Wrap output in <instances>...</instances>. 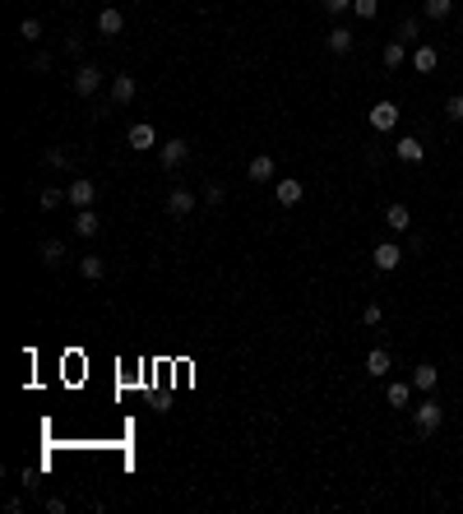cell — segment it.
Returning <instances> with one entry per match:
<instances>
[{
	"instance_id": "obj_19",
	"label": "cell",
	"mask_w": 463,
	"mask_h": 514,
	"mask_svg": "<svg viewBox=\"0 0 463 514\" xmlns=\"http://www.w3.org/2000/svg\"><path fill=\"white\" fill-rule=\"evenodd\" d=\"M366 376H375V380H380V376H389V352H385V347L366 352Z\"/></svg>"
},
{
	"instance_id": "obj_33",
	"label": "cell",
	"mask_w": 463,
	"mask_h": 514,
	"mask_svg": "<svg viewBox=\"0 0 463 514\" xmlns=\"http://www.w3.org/2000/svg\"><path fill=\"white\" fill-rule=\"evenodd\" d=\"M325 5V14H343V10H352V0H320Z\"/></svg>"
},
{
	"instance_id": "obj_2",
	"label": "cell",
	"mask_w": 463,
	"mask_h": 514,
	"mask_svg": "<svg viewBox=\"0 0 463 514\" xmlns=\"http://www.w3.org/2000/svg\"><path fill=\"white\" fill-rule=\"evenodd\" d=\"M97 88H102V70H97V65H79V70H75V93L79 97H93Z\"/></svg>"
},
{
	"instance_id": "obj_8",
	"label": "cell",
	"mask_w": 463,
	"mask_h": 514,
	"mask_svg": "<svg viewBox=\"0 0 463 514\" xmlns=\"http://www.w3.org/2000/svg\"><path fill=\"white\" fill-rule=\"evenodd\" d=\"M93 199H97V186H93V181H84V176H79V181H70V204H75V209H93Z\"/></svg>"
},
{
	"instance_id": "obj_11",
	"label": "cell",
	"mask_w": 463,
	"mask_h": 514,
	"mask_svg": "<svg viewBox=\"0 0 463 514\" xmlns=\"http://www.w3.org/2000/svg\"><path fill=\"white\" fill-rule=\"evenodd\" d=\"M125 144H130V149H153L158 144V134H153V125H144V121H139V125H130V134H125Z\"/></svg>"
},
{
	"instance_id": "obj_15",
	"label": "cell",
	"mask_w": 463,
	"mask_h": 514,
	"mask_svg": "<svg viewBox=\"0 0 463 514\" xmlns=\"http://www.w3.org/2000/svg\"><path fill=\"white\" fill-rule=\"evenodd\" d=\"M385 228H394V232H408V228H412V213H408V204H389V209H385Z\"/></svg>"
},
{
	"instance_id": "obj_7",
	"label": "cell",
	"mask_w": 463,
	"mask_h": 514,
	"mask_svg": "<svg viewBox=\"0 0 463 514\" xmlns=\"http://www.w3.org/2000/svg\"><path fill=\"white\" fill-rule=\"evenodd\" d=\"M121 28H125V14H121V10H112V5L97 10V33H102V38H121Z\"/></svg>"
},
{
	"instance_id": "obj_9",
	"label": "cell",
	"mask_w": 463,
	"mask_h": 514,
	"mask_svg": "<svg viewBox=\"0 0 463 514\" xmlns=\"http://www.w3.org/2000/svg\"><path fill=\"white\" fill-rule=\"evenodd\" d=\"M246 176H251L255 186H269V181H273V158H269V153H255L251 167H246Z\"/></svg>"
},
{
	"instance_id": "obj_34",
	"label": "cell",
	"mask_w": 463,
	"mask_h": 514,
	"mask_svg": "<svg viewBox=\"0 0 463 514\" xmlns=\"http://www.w3.org/2000/svg\"><path fill=\"white\" fill-rule=\"evenodd\" d=\"M47 70H51V56H47V51H42V56H33V75H47Z\"/></svg>"
},
{
	"instance_id": "obj_6",
	"label": "cell",
	"mask_w": 463,
	"mask_h": 514,
	"mask_svg": "<svg viewBox=\"0 0 463 514\" xmlns=\"http://www.w3.org/2000/svg\"><path fill=\"white\" fill-rule=\"evenodd\" d=\"M371 260H375V269H380V273H394V269L403 265V250L394 246V241H385V246H375V255H371Z\"/></svg>"
},
{
	"instance_id": "obj_10",
	"label": "cell",
	"mask_w": 463,
	"mask_h": 514,
	"mask_svg": "<svg viewBox=\"0 0 463 514\" xmlns=\"http://www.w3.org/2000/svg\"><path fill=\"white\" fill-rule=\"evenodd\" d=\"M186 153H190L186 139H167V144L158 149V158H162V167H181V162H186Z\"/></svg>"
},
{
	"instance_id": "obj_21",
	"label": "cell",
	"mask_w": 463,
	"mask_h": 514,
	"mask_svg": "<svg viewBox=\"0 0 463 514\" xmlns=\"http://www.w3.org/2000/svg\"><path fill=\"white\" fill-rule=\"evenodd\" d=\"M60 260H65V241L47 236V241H42V265H60Z\"/></svg>"
},
{
	"instance_id": "obj_17",
	"label": "cell",
	"mask_w": 463,
	"mask_h": 514,
	"mask_svg": "<svg viewBox=\"0 0 463 514\" xmlns=\"http://www.w3.org/2000/svg\"><path fill=\"white\" fill-rule=\"evenodd\" d=\"M79 273H84L88 283H102V273H107V265H102V255H84V260H79Z\"/></svg>"
},
{
	"instance_id": "obj_18",
	"label": "cell",
	"mask_w": 463,
	"mask_h": 514,
	"mask_svg": "<svg viewBox=\"0 0 463 514\" xmlns=\"http://www.w3.org/2000/svg\"><path fill=\"white\" fill-rule=\"evenodd\" d=\"M412 389H422V394L436 389V366H431V362H422L417 371H412Z\"/></svg>"
},
{
	"instance_id": "obj_29",
	"label": "cell",
	"mask_w": 463,
	"mask_h": 514,
	"mask_svg": "<svg viewBox=\"0 0 463 514\" xmlns=\"http://www.w3.org/2000/svg\"><path fill=\"white\" fill-rule=\"evenodd\" d=\"M445 116H449V121H459V125H463V93H454V97H449V102H445Z\"/></svg>"
},
{
	"instance_id": "obj_22",
	"label": "cell",
	"mask_w": 463,
	"mask_h": 514,
	"mask_svg": "<svg viewBox=\"0 0 463 514\" xmlns=\"http://www.w3.org/2000/svg\"><path fill=\"white\" fill-rule=\"evenodd\" d=\"M403 60H408V47H403V42H399V38L385 42V65H389V70H399Z\"/></svg>"
},
{
	"instance_id": "obj_26",
	"label": "cell",
	"mask_w": 463,
	"mask_h": 514,
	"mask_svg": "<svg viewBox=\"0 0 463 514\" xmlns=\"http://www.w3.org/2000/svg\"><path fill=\"white\" fill-rule=\"evenodd\" d=\"M352 14H357V19H375V14H380V0H352Z\"/></svg>"
},
{
	"instance_id": "obj_30",
	"label": "cell",
	"mask_w": 463,
	"mask_h": 514,
	"mask_svg": "<svg viewBox=\"0 0 463 514\" xmlns=\"http://www.w3.org/2000/svg\"><path fill=\"white\" fill-rule=\"evenodd\" d=\"M417 33H422V23H417V19H403V23H399V42H412Z\"/></svg>"
},
{
	"instance_id": "obj_27",
	"label": "cell",
	"mask_w": 463,
	"mask_h": 514,
	"mask_svg": "<svg viewBox=\"0 0 463 514\" xmlns=\"http://www.w3.org/2000/svg\"><path fill=\"white\" fill-rule=\"evenodd\" d=\"M70 162H75V158H70V149H47V167L65 171V167H70Z\"/></svg>"
},
{
	"instance_id": "obj_28",
	"label": "cell",
	"mask_w": 463,
	"mask_h": 514,
	"mask_svg": "<svg viewBox=\"0 0 463 514\" xmlns=\"http://www.w3.org/2000/svg\"><path fill=\"white\" fill-rule=\"evenodd\" d=\"M19 38H28V42H38L42 38V19H33V14H28V19L19 23Z\"/></svg>"
},
{
	"instance_id": "obj_20",
	"label": "cell",
	"mask_w": 463,
	"mask_h": 514,
	"mask_svg": "<svg viewBox=\"0 0 463 514\" xmlns=\"http://www.w3.org/2000/svg\"><path fill=\"white\" fill-rule=\"evenodd\" d=\"M385 399L394 403V408H408V399H412V380H394L385 389Z\"/></svg>"
},
{
	"instance_id": "obj_1",
	"label": "cell",
	"mask_w": 463,
	"mask_h": 514,
	"mask_svg": "<svg viewBox=\"0 0 463 514\" xmlns=\"http://www.w3.org/2000/svg\"><path fill=\"white\" fill-rule=\"evenodd\" d=\"M412 421H417V431H422V436H431V431L445 421V413L436 408V399H426V403H417V408H412Z\"/></svg>"
},
{
	"instance_id": "obj_32",
	"label": "cell",
	"mask_w": 463,
	"mask_h": 514,
	"mask_svg": "<svg viewBox=\"0 0 463 514\" xmlns=\"http://www.w3.org/2000/svg\"><path fill=\"white\" fill-rule=\"evenodd\" d=\"M223 186H218V181H209V186H204V204H223Z\"/></svg>"
},
{
	"instance_id": "obj_5",
	"label": "cell",
	"mask_w": 463,
	"mask_h": 514,
	"mask_svg": "<svg viewBox=\"0 0 463 514\" xmlns=\"http://www.w3.org/2000/svg\"><path fill=\"white\" fill-rule=\"evenodd\" d=\"M135 93H139L135 75H116V79H112V102H116V107H130V102H135Z\"/></svg>"
},
{
	"instance_id": "obj_16",
	"label": "cell",
	"mask_w": 463,
	"mask_h": 514,
	"mask_svg": "<svg viewBox=\"0 0 463 514\" xmlns=\"http://www.w3.org/2000/svg\"><path fill=\"white\" fill-rule=\"evenodd\" d=\"M75 232L79 236H97V232H102V218H97L93 209H79L75 213Z\"/></svg>"
},
{
	"instance_id": "obj_23",
	"label": "cell",
	"mask_w": 463,
	"mask_h": 514,
	"mask_svg": "<svg viewBox=\"0 0 463 514\" xmlns=\"http://www.w3.org/2000/svg\"><path fill=\"white\" fill-rule=\"evenodd\" d=\"M449 10H454V0H422L426 19H449Z\"/></svg>"
},
{
	"instance_id": "obj_25",
	"label": "cell",
	"mask_w": 463,
	"mask_h": 514,
	"mask_svg": "<svg viewBox=\"0 0 463 514\" xmlns=\"http://www.w3.org/2000/svg\"><path fill=\"white\" fill-rule=\"evenodd\" d=\"M60 199H70V191H60V186H47V191H42V209H60Z\"/></svg>"
},
{
	"instance_id": "obj_31",
	"label": "cell",
	"mask_w": 463,
	"mask_h": 514,
	"mask_svg": "<svg viewBox=\"0 0 463 514\" xmlns=\"http://www.w3.org/2000/svg\"><path fill=\"white\" fill-rule=\"evenodd\" d=\"M380 320H385V310H380L375 302H366V306H362V324H380Z\"/></svg>"
},
{
	"instance_id": "obj_24",
	"label": "cell",
	"mask_w": 463,
	"mask_h": 514,
	"mask_svg": "<svg viewBox=\"0 0 463 514\" xmlns=\"http://www.w3.org/2000/svg\"><path fill=\"white\" fill-rule=\"evenodd\" d=\"M412 65H417L422 75H431V70H436V47H417V56H412Z\"/></svg>"
},
{
	"instance_id": "obj_12",
	"label": "cell",
	"mask_w": 463,
	"mask_h": 514,
	"mask_svg": "<svg viewBox=\"0 0 463 514\" xmlns=\"http://www.w3.org/2000/svg\"><path fill=\"white\" fill-rule=\"evenodd\" d=\"M422 158H426L422 139H417V134H403V139H399V162H412V167H417Z\"/></svg>"
},
{
	"instance_id": "obj_13",
	"label": "cell",
	"mask_w": 463,
	"mask_h": 514,
	"mask_svg": "<svg viewBox=\"0 0 463 514\" xmlns=\"http://www.w3.org/2000/svg\"><path fill=\"white\" fill-rule=\"evenodd\" d=\"M190 209H195V195L176 186V191L167 195V213H172V218H186V213H190Z\"/></svg>"
},
{
	"instance_id": "obj_3",
	"label": "cell",
	"mask_w": 463,
	"mask_h": 514,
	"mask_svg": "<svg viewBox=\"0 0 463 514\" xmlns=\"http://www.w3.org/2000/svg\"><path fill=\"white\" fill-rule=\"evenodd\" d=\"M371 125H375V130H394V125H399V102H375V107H371Z\"/></svg>"
},
{
	"instance_id": "obj_4",
	"label": "cell",
	"mask_w": 463,
	"mask_h": 514,
	"mask_svg": "<svg viewBox=\"0 0 463 514\" xmlns=\"http://www.w3.org/2000/svg\"><path fill=\"white\" fill-rule=\"evenodd\" d=\"M301 195H306V186H301V181H292V176H283V181L273 186V199H278L283 209H292V204H301Z\"/></svg>"
},
{
	"instance_id": "obj_14",
	"label": "cell",
	"mask_w": 463,
	"mask_h": 514,
	"mask_svg": "<svg viewBox=\"0 0 463 514\" xmlns=\"http://www.w3.org/2000/svg\"><path fill=\"white\" fill-rule=\"evenodd\" d=\"M325 47L334 51V56H347V51H352V33H347V28H329V33H325Z\"/></svg>"
}]
</instances>
